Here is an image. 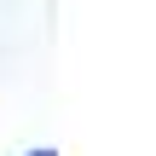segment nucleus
<instances>
[{"label": "nucleus", "mask_w": 156, "mask_h": 156, "mask_svg": "<svg viewBox=\"0 0 156 156\" xmlns=\"http://www.w3.org/2000/svg\"><path fill=\"white\" fill-rule=\"evenodd\" d=\"M41 156H52V151H41Z\"/></svg>", "instance_id": "1"}]
</instances>
